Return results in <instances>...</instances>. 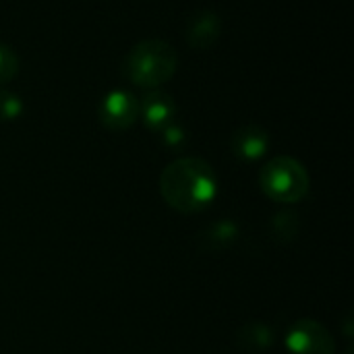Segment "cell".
<instances>
[{
	"label": "cell",
	"instance_id": "14",
	"mask_svg": "<svg viewBox=\"0 0 354 354\" xmlns=\"http://www.w3.org/2000/svg\"><path fill=\"white\" fill-rule=\"evenodd\" d=\"M160 133H162V141H164V145H168V147H172V149H178V147L185 143V139H187L185 129H183V127H178L176 122H170V124H168V127H164Z\"/></svg>",
	"mask_w": 354,
	"mask_h": 354
},
{
	"label": "cell",
	"instance_id": "8",
	"mask_svg": "<svg viewBox=\"0 0 354 354\" xmlns=\"http://www.w3.org/2000/svg\"><path fill=\"white\" fill-rule=\"evenodd\" d=\"M222 31V21L214 10H201L187 21V41L195 50H207L216 44Z\"/></svg>",
	"mask_w": 354,
	"mask_h": 354
},
{
	"label": "cell",
	"instance_id": "5",
	"mask_svg": "<svg viewBox=\"0 0 354 354\" xmlns=\"http://www.w3.org/2000/svg\"><path fill=\"white\" fill-rule=\"evenodd\" d=\"M100 122L110 131H127L139 118V100L122 89L106 93L97 108Z\"/></svg>",
	"mask_w": 354,
	"mask_h": 354
},
{
	"label": "cell",
	"instance_id": "10",
	"mask_svg": "<svg viewBox=\"0 0 354 354\" xmlns=\"http://www.w3.org/2000/svg\"><path fill=\"white\" fill-rule=\"evenodd\" d=\"M236 236H239V226L232 220H218L201 232L199 243H201V249L218 253V251H224L228 245H232Z\"/></svg>",
	"mask_w": 354,
	"mask_h": 354
},
{
	"label": "cell",
	"instance_id": "6",
	"mask_svg": "<svg viewBox=\"0 0 354 354\" xmlns=\"http://www.w3.org/2000/svg\"><path fill=\"white\" fill-rule=\"evenodd\" d=\"M176 114V104L172 95L160 89H149L141 100H139V116L143 118L145 127L151 131H162L170 122H174Z\"/></svg>",
	"mask_w": 354,
	"mask_h": 354
},
{
	"label": "cell",
	"instance_id": "11",
	"mask_svg": "<svg viewBox=\"0 0 354 354\" xmlns=\"http://www.w3.org/2000/svg\"><path fill=\"white\" fill-rule=\"evenodd\" d=\"M272 234L278 243H290L299 234V216L295 212H280L272 218Z\"/></svg>",
	"mask_w": 354,
	"mask_h": 354
},
{
	"label": "cell",
	"instance_id": "4",
	"mask_svg": "<svg viewBox=\"0 0 354 354\" xmlns=\"http://www.w3.org/2000/svg\"><path fill=\"white\" fill-rule=\"evenodd\" d=\"M286 348L290 354H336V342L319 322L299 319L286 334Z\"/></svg>",
	"mask_w": 354,
	"mask_h": 354
},
{
	"label": "cell",
	"instance_id": "15",
	"mask_svg": "<svg viewBox=\"0 0 354 354\" xmlns=\"http://www.w3.org/2000/svg\"><path fill=\"white\" fill-rule=\"evenodd\" d=\"M346 354H353V353H346Z\"/></svg>",
	"mask_w": 354,
	"mask_h": 354
},
{
	"label": "cell",
	"instance_id": "3",
	"mask_svg": "<svg viewBox=\"0 0 354 354\" xmlns=\"http://www.w3.org/2000/svg\"><path fill=\"white\" fill-rule=\"evenodd\" d=\"M309 185L307 168L290 156L272 158L259 172L261 191L276 203L290 205L303 201L309 193Z\"/></svg>",
	"mask_w": 354,
	"mask_h": 354
},
{
	"label": "cell",
	"instance_id": "13",
	"mask_svg": "<svg viewBox=\"0 0 354 354\" xmlns=\"http://www.w3.org/2000/svg\"><path fill=\"white\" fill-rule=\"evenodd\" d=\"M19 73V56L12 52V48L0 44V85L15 79Z\"/></svg>",
	"mask_w": 354,
	"mask_h": 354
},
{
	"label": "cell",
	"instance_id": "9",
	"mask_svg": "<svg viewBox=\"0 0 354 354\" xmlns=\"http://www.w3.org/2000/svg\"><path fill=\"white\" fill-rule=\"evenodd\" d=\"M236 342L245 353H263L274 344V330L266 326L263 322H249L239 330Z\"/></svg>",
	"mask_w": 354,
	"mask_h": 354
},
{
	"label": "cell",
	"instance_id": "7",
	"mask_svg": "<svg viewBox=\"0 0 354 354\" xmlns=\"http://www.w3.org/2000/svg\"><path fill=\"white\" fill-rule=\"evenodd\" d=\"M230 147H232V153L236 158H241L245 162H255L268 153L270 135L259 124H245V127L234 131Z\"/></svg>",
	"mask_w": 354,
	"mask_h": 354
},
{
	"label": "cell",
	"instance_id": "2",
	"mask_svg": "<svg viewBox=\"0 0 354 354\" xmlns=\"http://www.w3.org/2000/svg\"><path fill=\"white\" fill-rule=\"evenodd\" d=\"M176 66L178 54L164 39H143L133 46L122 60L124 77L133 85L147 91L158 89L160 85L170 81L176 73Z\"/></svg>",
	"mask_w": 354,
	"mask_h": 354
},
{
	"label": "cell",
	"instance_id": "12",
	"mask_svg": "<svg viewBox=\"0 0 354 354\" xmlns=\"http://www.w3.org/2000/svg\"><path fill=\"white\" fill-rule=\"evenodd\" d=\"M23 114V102L17 93L0 89V120H15Z\"/></svg>",
	"mask_w": 354,
	"mask_h": 354
},
{
	"label": "cell",
	"instance_id": "1",
	"mask_svg": "<svg viewBox=\"0 0 354 354\" xmlns=\"http://www.w3.org/2000/svg\"><path fill=\"white\" fill-rule=\"evenodd\" d=\"M164 201L180 214H199L218 195V176L209 162L201 158H178L160 174Z\"/></svg>",
	"mask_w": 354,
	"mask_h": 354
}]
</instances>
